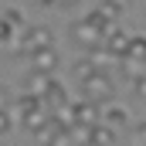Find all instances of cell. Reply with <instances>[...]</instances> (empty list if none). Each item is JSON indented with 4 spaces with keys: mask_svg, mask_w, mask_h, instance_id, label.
<instances>
[{
    "mask_svg": "<svg viewBox=\"0 0 146 146\" xmlns=\"http://www.w3.org/2000/svg\"><path fill=\"white\" fill-rule=\"evenodd\" d=\"M10 102H14V92H10L7 85H0V109H7Z\"/></svg>",
    "mask_w": 146,
    "mask_h": 146,
    "instance_id": "cell-10",
    "label": "cell"
},
{
    "mask_svg": "<svg viewBox=\"0 0 146 146\" xmlns=\"http://www.w3.org/2000/svg\"><path fill=\"white\" fill-rule=\"evenodd\" d=\"M82 92H85V99H92V102H109L115 99V82H112L109 72H102V68H95V72L82 75Z\"/></svg>",
    "mask_w": 146,
    "mask_h": 146,
    "instance_id": "cell-1",
    "label": "cell"
},
{
    "mask_svg": "<svg viewBox=\"0 0 146 146\" xmlns=\"http://www.w3.org/2000/svg\"><path fill=\"white\" fill-rule=\"evenodd\" d=\"M10 126H14V119H10V109H0V139L10 133Z\"/></svg>",
    "mask_w": 146,
    "mask_h": 146,
    "instance_id": "cell-7",
    "label": "cell"
},
{
    "mask_svg": "<svg viewBox=\"0 0 146 146\" xmlns=\"http://www.w3.org/2000/svg\"><path fill=\"white\" fill-rule=\"evenodd\" d=\"M48 3H51V7H61V10H68V7L78 3V0H48Z\"/></svg>",
    "mask_w": 146,
    "mask_h": 146,
    "instance_id": "cell-11",
    "label": "cell"
},
{
    "mask_svg": "<svg viewBox=\"0 0 146 146\" xmlns=\"http://www.w3.org/2000/svg\"><path fill=\"white\" fill-rule=\"evenodd\" d=\"M95 68H99V65H95V61H92V58H82V61H78V65H75V75H78V78H82V75H88V72H95Z\"/></svg>",
    "mask_w": 146,
    "mask_h": 146,
    "instance_id": "cell-8",
    "label": "cell"
},
{
    "mask_svg": "<svg viewBox=\"0 0 146 146\" xmlns=\"http://www.w3.org/2000/svg\"><path fill=\"white\" fill-rule=\"evenodd\" d=\"M72 119H75V126L88 129L92 122H99V102H92V99L75 102V106H72Z\"/></svg>",
    "mask_w": 146,
    "mask_h": 146,
    "instance_id": "cell-4",
    "label": "cell"
},
{
    "mask_svg": "<svg viewBox=\"0 0 146 146\" xmlns=\"http://www.w3.org/2000/svg\"><path fill=\"white\" fill-rule=\"evenodd\" d=\"M37 3H48V0H37Z\"/></svg>",
    "mask_w": 146,
    "mask_h": 146,
    "instance_id": "cell-12",
    "label": "cell"
},
{
    "mask_svg": "<svg viewBox=\"0 0 146 146\" xmlns=\"http://www.w3.org/2000/svg\"><path fill=\"white\" fill-rule=\"evenodd\" d=\"M27 54H31V65H34L37 72H48V75H54V68H58V51H54V44L34 48V51H27Z\"/></svg>",
    "mask_w": 146,
    "mask_h": 146,
    "instance_id": "cell-3",
    "label": "cell"
},
{
    "mask_svg": "<svg viewBox=\"0 0 146 146\" xmlns=\"http://www.w3.org/2000/svg\"><path fill=\"white\" fill-rule=\"evenodd\" d=\"M48 85H51V75H48V72H37V68H31L27 78H24V92L34 95V99H41V95L48 92Z\"/></svg>",
    "mask_w": 146,
    "mask_h": 146,
    "instance_id": "cell-5",
    "label": "cell"
},
{
    "mask_svg": "<svg viewBox=\"0 0 146 146\" xmlns=\"http://www.w3.org/2000/svg\"><path fill=\"white\" fill-rule=\"evenodd\" d=\"M95 10H99L106 21H119V17H122V0H102Z\"/></svg>",
    "mask_w": 146,
    "mask_h": 146,
    "instance_id": "cell-6",
    "label": "cell"
},
{
    "mask_svg": "<svg viewBox=\"0 0 146 146\" xmlns=\"http://www.w3.org/2000/svg\"><path fill=\"white\" fill-rule=\"evenodd\" d=\"M44 44H54V34H51L44 24L24 27V37H21V48H24V51H34V48H44Z\"/></svg>",
    "mask_w": 146,
    "mask_h": 146,
    "instance_id": "cell-2",
    "label": "cell"
},
{
    "mask_svg": "<svg viewBox=\"0 0 146 146\" xmlns=\"http://www.w3.org/2000/svg\"><path fill=\"white\" fill-rule=\"evenodd\" d=\"M3 17L10 21V27H14V31H17V27H24V17H21V10H7Z\"/></svg>",
    "mask_w": 146,
    "mask_h": 146,
    "instance_id": "cell-9",
    "label": "cell"
}]
</instances>
